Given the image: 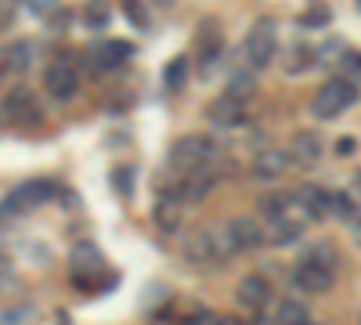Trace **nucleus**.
<instances>
[{
  "instance_id": "nucleus-1",
  "label": "nucleus",
  "mask_w": 361,
  "mask_h": 325,
  "mask_svg": "<svg viewBox=\"0 0 361 325\" xmlns=\"http://www.w3.org/2000/svg\"><path fill=\"white\" fill-rule=\"evenodd\" d=\"M354 102H357V83L347 80V76H333L329 83L318 87V94L311 102V112L318 116V120H336V116L347 112Z\"/></svg>"
},
{
  "instance_id": "nucleus-2",
  "label": "nucleus",
  "mask_w": 361,
  "mask_h": 325,
  "mask_svg": "<svg viewBox=\"0 0 361 325\" xmlns=\"http://www.w3.org/2000/svg\"><path fill=\"white\" fill-rule=\"evenodd\" d=\"M235 250H231V243H228V235L221 231H209V228H202V231H195L192 239L185 243V257L192 260V264H202V268H221V264L231 257Z\"/></svg>"
},
{
  "instance_id": "nucleus-3",
  "label": "nucleus",
  "mask_w": 361,
  "mask_h": 325,
  "mask_svg": "<svg viewBox=\"0 0 361 325\" xmlns=\"http://www.w3.org/2000/svg\"><path fill=\"white\" fill-rule=\"evenodd\" d=\"M170 166L180 170V173H195V170H206V166H217V149L214 141L206 137H180L173 149H170Z\"/></svg>"
},
{
  "instance_id": "nucleus-4",
  "label": "nucleus",
  "mask_w": 361,
  "mask_h": 325,
  "mask_svg": "<svg viewBox=\"0 0 361 325\" xmlns=\"http://www.w3.org/2000/svg\"><path fill=\"white\" fill-rule=\"evenodd\" d=\"M275 47H279V25L275 18H257L253 29L246 33V58L253 69H264L271 58H275Z\"/></svg>"
},
{
  "instance_id": "nucleus-5",
  "label": "nucleus",
  "mask_w": 361,
  "mask_h": 325,
  "mask_svg": "<svg viewBox=\"0 0 361 325\" xmlns=\"http://www.w3.org/2000/svg\"><path fill=\"white\" fill-rule=\"evenodd\" d=\"M336 271L340 268H329V264H318L311 257H300L293 268V286L300 293H329L336 286Z\"/></svg>"
},
{
  "instance_id": "nucleus-6",
  "label": "nucleus",
  "mask_w": 361,
  "mask_h": 325,
  "mask_svg": "<svg viewBox=\"0 0 361 325\" xmlns=\"http://www.w3.org/2000/svg\"><path fill=\"white\" fill-rule=\"evenodd\" d=\"M224 235H228V243H231V250H235V253H253V250H260V246L267 243V231H264V228H260V221H257V217H250V214L231 217V221H228V228H224Z\"/></svg>"
},
{
  "instance_id": "nucleus-7",
  "label": "nucleus",
  "mask_w": 361,
  "mask_h": 325,
  "mask_svg": "<svg viewBox=\"0 0 361 325\" xmlns=\"http://www.w3.org/2000/svg\"><path fill=\"white\" fill-rule=\"evenodd\" d=\"M293 210H300L307 221H325L333 217V192H325L318 185H304L293 195Z\"/></svg>"
},
{
  "instance_id": "nucleus-8",
  "label": "nucleus",
  "mask_w": 361,
  "mask_h": 325,
  "mask_svg": "<svg viewBox=\"0 0 361 325\" xmlns=\"http://www.w3.org/2000/svg\"><path fill=\"white\" fill-rule=\"evenodd\" d=\"M0 120L4 123H33L37 120V102L25 87H11V91L0 98Z\"/></svg>"
},
{
  "instance_id": "nucleus-9",
  "label": "nucleus",
  "mask_w": 361,
  "mask_h": 325,
  "mask_svg": "<svg viewBox=\"0 0 361 325\" xmlns=\"http://www.w3.org/2000/svg\"><path fill=\"white\" fill-rule=\"evenodd\" d=\"M44 87L54 102H73L76 91H80V76L69 62H54L47 73H44Z\"/></svg>"
},
{
  "instance_id": "nucleus-10",
  "label": "nucleus",
  "mask_w": 361,
  "mask_h": 325,
  "mask_svg": "<svg viewBox=\"0 0 361 325\" xmlns=\"http://www.w3.org/2000/svg\"><path fill=\"white\" fill-rule=\"evenodd\" d=\"M58 195V185L54 181H25L22 188H15L11 192V199L4 202V210H8V217L15 214V210H22V206H37V202H47V199H54Z\"/></svg>"
},
{
  "instance_id": "nucleus-11",
  "label": "nucleus",
  "mask_w": 361,
  "mask_h": 325,
  "mask_svg": "<svg viewBox=\"0 0 361 325\" xmlns=\"http://www.w3.org/2000/svg\"><path fill=\"white\" fill-rule=\"evenodd\" d=\"M206 116H209V123L221 127V130H238V127H246V123H250L246 105H238V102H231V98H217V102H209Z\"/></svg>"
},
{
  "instance_id": "nucleus-12",
  "label": "nucleus",
  "mask_w": 361,
  "mask_h": 325,
  "mask_svg": "<svg viewBox=\"0 0 361 325\" xmlns=\"http://www.w3.org/2000/svg\"><path fill=\"white\" fill-rule=\"evenodd\" d=\"M289 152H282V149H260L257 156H253V163H250V173L257 177V181H279V177L289 170Z\"/></svg>"
},
{
  "instance_id": "nucleus-13",
  "label": "nucleus",
  "mask_w": 361,
  "mask_h": 325,
  "mask_svg": "<svg viewBox=\"0 0 361 325\" xmlns=\"http://www.w3.org/2000/svg\"><path fill=\"white\" fill-rule=\"evenodd\" d=\"M217 181H221V170H217V166H206V170L185 173V181H180L177 195L185 199V202H199V199H206L209 192L217 188Z\"/></svg>"
},
{
  "instance_id": "nucleus-14",
  "label": "nucleus",
  "mask_w": 361,
  "mask_h": 325,
  "mask_svg": "<svg viewBox=\"0 0 361 325\" xmlns=\"http://www.w3.org/2000/svg\"><path fill=\"white\" fill-rule=\"evenodd\" d=\"M289 159H293L300 170H311V166H318V159H322V137H318L314 130H300V134H293Z\"/></svg>"
},
{
  "instance_id": "nucleus-15",
  "label": "nucleus",
  "mask_w": 361,
  "mask_h": 325,
  "mask_svg": "<svg viewBox=\"0 0 361 325\" xmlns=\"http://www.w3.org/2000/svg\"><path fill=\"white\" fill-rule=\"evenodd\" d=\"M304 231H307V217H279V221H267V243H275V246H293L304 239Z\"/></svg>"
},
{
  "instance_id": "nucleus-16",
  "label": "nucleus",
  "mask_w": 361,
  "mask_h": 325,
  "mask_svg": "<svg viewBox=\"0 0 361 325\" xmlns=\"http://www.w3.org/2000/svg\"><path fill=\"white\" fill-rule=\"evenodd\" d=\"M87 58H90V66H94L98 73H105V69H116L119 62H127V58H130V44H123V40H102V44H94L87 51Z\"/></svg>"
},
{
  "instance_id": "nucleus-17",
  "label": "nucleus",
  "mask_w": 361,
  "mask_h": 325,
  "mask_svg": "<svg viewBox=\"0 0 361 325\" xmlns=\"http://www.w3.org/2000/svg\"><path fill=\"white\" fill-rule=\"evenodd\" d=\"M195 47H199V58H202L206 66H214V62H217V54H221V47H224V29H221L217 18H206V22L199 25Z\"/></svg>"
},
{
  "instance_id": "nucleus-18",
  "label": "nucleus",
  "mask_w": 361,
  "mask_h": 325,
  "mask_svg": "<svg viewBox=\"0 0 361 325\" xmlns=\"http://www.w3.org/2000/svg\"><path fill=\"white\" fill-rule=\"evenodd\" d=\"M238 304L250 311H264L271 304V282L264 275H246L238 282Z\"/></svg>"
},
{
  "instance_id": "nucleus-19",
  "label": "nucleus",
  "mask_w": 361,
  "mask_h": 325,
  "mask_svg": "<svg viewBox=\"0 0 361 325\" xmlns=\"http://www.w3.org/2000/svg\"><path fill=\"white\" fill-rule=\"evenodd\" d=\"M253 94H257V76H253L250 69L231 73V80H228V87H224V98H231V102H238V105H250Z\"/></svg>"
},
{
  "instance_id": "nucleus-20",
  "label": "nucleus",
  "mask_w": 361,
  "mask_h": 325,
  "mask_svg": "<svg viewBox=\"0 0 361 325\" xmlns=\"http://www.w3.org/2000/svg\"><path fill=\"white\" fill-rule=\"evenodd\" d=\"M289 210H293V195H286V192L260 195V206H257V214H260L264 221H279V217H286Z\"/></svg>"
},
{
  "instance_id": "nucleus-21",
  "label": "nucleus",
  "mask_w": 361,
  "mask_h": 325,
  "mask_svg": "<svg viewBox=\"0 0 361 325\" xmlns=\"http://www.w3.org/2000/svg\"><path fill=\"white\" fill-rule=\"evenodd\" d=\"M83 268L87 271H105V257L94 243H80L73 250V271H83Z\"/></svg>"
},
{
  "instance_id": "nucleus-22",
  "label": "nucleus",
  "mask_w": 361,
  "mask_h": 325,
  "mask_svg": "<svg viewBox=\"0 0 361 325\" xmlns=\"http://www.w3.org/2000/svg\"><path fill=\"white\" fill-rule=\"evenodd\" d=\"M4 58H8L11 73H25L29 66H33V44H29V40H11L4 47Z\"/></svg>"
},
{
  "instance_id": "nucleus-23",
  "label": "nucleus",
  "mask_w": 361,
  "mask_h": 325,
  "mask_svg": "<svg viewBox=\"0 0 361 325\" xmlns=\"http://www.w3.org/2000/svg\"><path fill=\"white\" fill-rule=\"evenodd\" d=\"M152 217H156V224L163 228V231H177V224H180V199H159L156 202V210H152Z\"/></svg>"
},
{
  "instance_id": "nucleus-24",
  "label": "nucleus",
  "mask_w": 361,
  "mask_h": 325,
  "mask_svg": "<svg viewBox=\"0 0 361 325\" xmlns=\"http://www.w3.org/2000/svg\"><path fill=\"white\" fill-rule=\"evenodd\" d=\"M185 80H188V58L180 54V58H173V62L166 66V73H163V83L170 87V91H180V87H185Z\"/></svg>"
},
{
  "instance_id": "nucleus-25",
  "label": "nucleus",
  "mask_w": 361,
  "mask_h": 325,
  "mask_svg": "<svg viewBox=\"0 0 361 325\" xmlns=\"http://www.w3.org/2000/svg\"><path fill=\"white\" fill-rule=\"evenodd\" d=\"M300 257H311V260H318V264H329V268H340V253H336L333 243H311Z\"/></svg>"
},
{
  "instance_id": "nucleus-26",
  "label": "nucleus",
  "mask_w": 361,
  "mask_h": 325,
  "mask_svg": "<svg viewBox=\"0 0 361 325\" xmlns=\"http://www.w3.org/2000/svg\"><path fill=\"white\" fill-rule=\"evenodd\" d=\"M311 62H314V54H311L307 47H293V51L286 54V73H289V76H300V73L311 69Z\"/></svg>"
},
{
  "instance_id": "nucleus-27",
  "label": "nucleus",
  "mask_w": 361,
  "mask_h": 325,
  "mask_svg": "<svg viewBox=\"0 0 361 325\" xmlns=\"http://www.w3.org/2000/svg\"><path fill=\"white\" fill-rule=\"evenodd\" d=\"M279 321H282V325H304V321H307V307L300 304V300H282Z\"/></svg>"
},
{
  "instance_id": "nucleus-28",
  "label": "nucleus",
  "mask_w": 361,
  "mask_h": 325,
  "mask_svg": "<svg viewBox=\"0 0 361 325\" xmlns=\"http://www.w3.org/2000/svg\"><path fill=\"white\" fill-rule=\"evenodd\" d=\"M333 217H340V221H354L357 217V206H354V199L347 195V192H333Z\"/></svg>"
},
{
  "instance_id": "nucleus-29",
  "label": "nucleus",
  "mask_w": 361,
  "mask_h": 325,
  "mask_svg": "<svg viewBox=\"0 0 361 325\" xmlns=\"http://www.w3.org/2000/svg\"><path fill=\"white\" fill-rule=\"evenodd\" d=\"M112 185H116V192L123 199H130L134 195V166H116L112 170Z\"/></svg>"
},
{
  "instance_id": "nucleus-30",
  "label": "nucleus",
  "mask_w": 361,
  "mask_h": 325,
  "mask_svg": "<svg viewBox=\"0 0 361 325\" xmlns=\"http://www.w3.org/2000/svg\"><path fill=\"white\" fill-rule=\"evenodd\" d=\"M329 8L325 4H318V8H311V15H300V25H307V29H322V25H329Z\"/></svg>"
},
{
  "instance_id": "nucleus-31",
  "label": "nucleus",
  "mask_w": 361,
  "mask_h": 325,
  "mask_svg": "<svg viewBox=\"0 0 361 325\" xmlns=\"http://www.w3.org/2000/svg\"><path fill=\"white\" fill-rule=\"evenodd\" d=\"M123 11H127L130 25H137V29L148 25V15H145V4H141V0H123Z\"/></svg>"
},
{
  "instance_id": "nucleus-32",
  "label": "nucleus",
  "mask_w": 361,
  "mask_h": 325,
  "mask_svg": "<svg viewBox=\"0 0 361 325\" xmlns=\"http://www.w3.org/2000/svg\"><path fill=\"white\" fill-rule=\"evenodd\" d=\"M29 318H33V307H18L0 318V325H29Z\"/></svg>"
},
{
  "instance_id": "nucleus-33",
  "label": "nucleus",
  "mask_w": 361,
  "mask_h": 325,
  "mask_svg": "<svg viewBox=\"0 0 361 325\" xmlns=\"http://www.w3.org/2000/svg\"><path fill=\"white\" fill-rule=\"evenodd\" d=\"M15 11H18V0H0V29L15 22Z\"/></svg>"
},
{
  "instance_id": "nucleus-34",
  "label": "nucleus",
  "mask_w": 361,
  "mask_h": 325,
  "mask_svg": "<svg viewBox=\"0 0 361 325\" xmlns=\"http://www.w3.org/2000/svg\"><path fill=\"white\" fill-rule=\"evenodd\" d=\"M83 18H87V25H90V29H102V25L109 22V15H105L102 8H90V11L83 15Z\"/></svg>"
},
{
  "instance_id": "nucleus-35",
  "label": "nucleus",
  "mask_w": 361,
  "mask_h": 325,
  "mask_svg": "<svg viewBox=\"0 0 361 325\" xmlns=\"http://www.w3.org/2000/svg\"><path fill=\"white\" fill-rule=\"evenodd\" d=\"M29 8H33L37 15H47V11H54L58 8V0H25Z\"/></svg>"
},
{
  "instance_id": "nucleus-36",
  "label": "nucleus",
  "mask_w": 361,
  "mask_h": 325,
  "mask_svg": "<svg viewBox=\"0 0 361 325\" xmlns=\"http://www.w3.org/2000/svg\"><path fill=\"white\" fill-rule=\"evenodd\" d=\"M253 325H282V321H279V314H260L257 311V321Z\"/></svg>"
},
{
  "instance_id": "nucleus-37",
  "label": "nucleus",
  "mask_w": 361,
  "mask_h": 325,
  "mask_svg": "<svg viewBox=\"0 0 361 325\" xmlns=\"http://www.w3.org/2000/svg\"><path fill=\"white\" fill-rule=\"evenodd\" d=\"M350 235H354V243H357V250H361V214L350 221Z\"/></svg>"
},
{
  "instance_id": "nucleus-38",
  "label": "nucleus",
  "mask_w": 361,
  "mask_h": 325,
  "mask_svg": "<svg viewBox=\"0 0 361 325\" xmlns=\"http://www.w3.org/2000/svg\"><path fill=\"white\" fill-rule=\"evenodd\" d=\"M214 325H246V321H238V318H231V314H224V318H214Z\"/></svg>"
},
{
  "instance_id": "nucleus-39",
  "label": "nucleus",
  "mask_w": 361,
  "mask_h": 325,
  "mask_svg": "<svg viewBox=\"0 0 361 325\" xmlns=\"http://www.w3.org/2000/svg\"><path fill=\"white\" fill-rule=\"evenodd\" d=\"M350 149H354V141H350V137H347V141H340V145H336V152H340V156H347V152H350Z\"/></svg>"
},
{
  "instance_id": "nucleus-40",
  "label": "nucleus",
  "mask_w": 361,
  "mask_h": 325,
  "mask_svg": "<svg viewBox=\"0 0 361 325\" xmlns=\"http://www.w3.org/2000/svg\"><path fill=\"white\" fill-rule=\"evenodd\" d=\"M8 73H11V66H8V58H4V54H0V80H4Z\"/></svg>"
},
{
  "instance_id": "nucleus-41",
  "label": "nucleus",
  "mask_w": 361,
  "mask_h": 325,
  "mask_svg": "<svg viewBox=\"0 0 361 325\" xmlns=\"http://www.w3.org/2000/svg\"><path fill=\"white\" fill-rule=\"evenodd\" d=\"M354 188H357V192H361V170H357V173H354Z\"/></svg>"
},
{
  "instance_id": "nucleus-42",
  "label": "nucleus",
  "mask_w": 361,
  "mask_h": 325,
  "mask_svg": "<svg viewBox=\"0 0 361 325\" xmlns=\"http://www.w3.org/2000/svg\"><path fill=\"white\" fill-rule=\"evenodd\" d=\"M159 4H170V0H159Z\"/></svg>"
},
{
  "instance_id": "nucleus-43",
  "label": "nucleus",
  "mask_w": 361,
  "mask_h": 325,
  "mask_svg": "<svg viewBox=\"0 0 361 325\" xmlns=\"http://www.w3.org/2000/svg\"><path fill=\"white\" fill-rule=\"evenodd\" d=\"M357 321H361V311H357Z\"/></svg>"
},
{
  "instance_id": "nucleus-44",
  "label": "nucleus",
  "mask_w": 361,
  "mask_h": 325,
  "mask_svg": "<svg viewBox=\"0 0 361 325\" xmlns=\"http://www.w3.org/2000/svg\"><path fill=\"white\" fill-rule=\"evenodd\" d=\"M304 325H311V321H304Z\"/></svg>"
}]
</instances>
